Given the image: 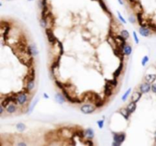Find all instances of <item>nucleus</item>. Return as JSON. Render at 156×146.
<instances>
[{
  "label": "nucleus",
  "mask_w": 156,
  "mask_h": 146,
  "mask_svg": "<svg viewBox=\"0 0 156 146\" xmlns=\"http://www.w3.org/2000/svg\"><path fill=\"white\" fill-rule=\"evenodd\" d=\"M44 97H45L46 99H48V98H49V95H47L46 93H44Z\"/></svg>",
  "instance_id": "72a5a7b5"
},
{
  "label": "nucleus",
  "mask_w": 156,
  "mask_h": 146,
  "mask_svg": "<svg viewBox=\"0 0 156 146\" xmlns=\"http://www.w3.org/2000/svg\"><path fill=\"white\" fill-rule=\"evenodd\" d=\"M129 1H130V3H132V4H134L136 2V0H129Z\"/></svg>",
  "instance_id": "f704fd0d"
},
{
  "label": "nucleus",
  "mask_w": 156,
  "mask_h": 146,
  "mask_svg": "<svg viewBox=\"0 0 156 146\" xmlns=\"http://www.w3.org/2000/svg\"><path fill=\"white\" fill-rule=\"evenodd\" d=\"M113 86L107 81H106L105 86H104V95L107 97H109L113 94Z\"/></svg>",
  "instance_id": "423d86ee"
},
{
  "label": "nucleus",
  "mask_w": 156,
  "mask_h": 146,
  "mask_svg": "<svg viewBox=\"0 0 156 146\" xmlns=\"http://www.w3.org/2000/svg\"><path fill=\"white\" fill-rule=\"evenodd\" d=\"M136 107H137V106H136V103L131 101V102L127 106V108L128 111H129V112L130 113V114H131V113H134V112L136 111Z\"/></svg>",
  "instance_id": "2eb2a0df"
},
{
  "label": "nucleus",
  "mask_w": 156,
  "mask_h": 146,
  "mask_svg": "<svg viewBox=\"0 0 156 146\" xmlns=\"http://www.w3.org/2000/svg\"><path fill=\"white\" fill-rule=\"evenodd\" d=\"M34 80H30L27 82V85H26V91H30L34 89Z\"/></svg>",
  "instance_id": "6ab92c4d"
},
{
  "label": "nucleus",
  "mask_w": 156,
  "mask_h": 146,
  "mask_svg": "<svg viewBox=\"0 0 156 146\" xmlns=\"http://www.w3.org/2000/svg\"><path fill=\"white\" fill-rule=\"evenodd\" d=\"M151 84L148 82H144L139 86V91L142 94H147L151 91Z\"/></svg>",
  "instance_id": "39448f33"
},
{
  "label": "nucleus",
  "mask_w": 156,
  "mask_h": 146,
  "mask_svg": "<svg viewBox=\"0 0 156 146\" xmlns=\"http://www.w3.org/2000/svg\"><path fill=\"white\" fill-rule=\"evenodd\" d=\"M133 10L136 12V14L138 13H142V7L141 6V4L139 2H136L133 4Z\"/></svg>",
  "instance_id": "dca6fc26"
},
{
  "label": "nucleus",
  "mask_w": 156,
  "mask_h": 146,
  "mask_svg": "<svg viewBox=\"0 0 156 146\" xmlns=\"http://www.w3.org/2000/svg\"><path fill=\"white\" fill-rule=\"evenodd\" d=\"M123 68V63H120V66H119L118 69L114 72V73H113V78H117L120 75V74L122 73Z\"/></svg>",
  "instance_id": "a211bd4d"
},
{
  "label": "nucleus",
  "mask_w": 156,
  "mask_h": 146,
  "mask_svg": "<svg viewBox=\"0 0 156 146\" xmlns=\"http://www.w3.org/2000/svg\"><path fill=\"white\" fill-rule=\"evenodd\" d=\"M139 32L140 34V35H142V37H148L150 34H151V32H150V29L144 25V26H141L139 27Z\"/></svg>",
  "instance_id": "0eeeda50"
},
{
  "label": "nucleus",
  "mask_w": 156,
  "mask_h": 146,
  "mask_svg": "<svg viewBox=\"0 0 156 146\" xmlns=\"http://www.w3.org/2000/svg\"><path fill=\"white\" fill-rule=\"evenodd\" d=\"M118 112H119V113H120V115H122V116L124 117V119H125L126 120H129L130 116V113L128 111V110H127V107H126V108H124V107L120 108Z\"/></svg>",
  "instance_id": "f8f14e48"
},
{
  "label": "nucleus",
  "mask_w": 156,
  "mask_h": 146,
  "mask_svg": "<svg viewBox=\"0 0 156 146\" xmlns=\"http://www.w3.org/2000/svg\"><path fill=\"white\" fill-rule=\"evenodd\" d=\"M16 129H17L18 131H20V132H23V131L25 130L26 126H25L24 123H18V124L16 125Z\"/></svg>",
  "instance_id": "4be33fe9"
},
{
  "label": "nucleus",
  "mask_w": 156,
  "mask_h": 146,
  "mask_svg": "<svg viewBox=\"0 0 156 146\" xmlns=\"http://www.w3.org/2000/svg\"><path fill=\"white\" fill-rule=\"evenodd\" d=\"M148 60H149L148 56H144V57L142 58V66H145L146 65V63L148 62Z\"/></svg>",
  "instance_id": "a878e982"
},
{
  "label": "nucleus",
  "mask_w": 156,
  "mask_h": 146,
  "mask_svg": "<svg viewBox=\"0 0 156 146\" xmlns=\"http://www.w3.org/2000/svg\"><path fill=\"white\" fill-rule=\"evenodd\" d=\"M145 81L150 84H153L156 81V75L155 74H148L145 76Z\"/></svg>",
  "instance_id": "4468645a"
},
{
  "label": "nucleus",
  "mask_w": 156,
  "mask_h": 146,
  "mask_svg": "<svg viewBox=\"0 0 156 146\" xmlns=\"http://www.w3.org/2000/svg\"><path fill=\"white\" fill-rule=\"evenodd\" d=\"M133 38H134L135 43H136V44H138V43H139V37H138V36H137L136 32V31H133Z\"/></svg>",
  "instance_id": "bb28decb"
},
{
  "label": "nucleus",
  "mask_w": 156,
  "mask_h": 146,
  "mask_svg": "<svg viewBox=\"0 0 156 146\" xmlns=\"http://www.w3.org/2000/svg\"><path fill=\"white\" fill-rule=\"evenodd\" d=\"M98 3H99V4H100V6H101V7L102 8V9L106 12V13H110L109 12V10H108V9H107V6L105 5V3H104V1L103 0H98Z\"/></svg>",
  "instance_id": "aec40b11"
},
{
  "label": "nucleus",
  "mask_w": 156,
  "mask_h": 146,
  "mask_svg": "<svg viewBox=\"0 0 156 146\" xmlns=\"http://www.w3.org/2000/svg\"><path fill=\"white\" fill-rule=\"evenodd\" d=\"M123 53L125 56H130L131 53H132V51H133V49H132V46L129 44H127L124 48H123Z\"/></svg>",
  "instance_id": "f3484780"
},
{
  "label": "nucleus",
  "mask_w": 156,
  "mask_h": 146,
  "mask_svg": "<svg viewBox=\"0 0 156 146\" xmlns=\"http://www.w3.org/2000/svg\"><path fill=\"white\" fill-rule=\"evenodd\" d=\"M142 93H141L140 91H134L131 96V101L137 103L142 97Z\"/></svg>",
  "instance_id": "9d476101"
},
{
  "label": "nucleus",
  "mask_w": 156,
  "mask_h": 146,
  "mask_svg": "<svg viewBox=\"0 0 156 146\" xmlns=\"http://www.w3.org/2000/svg\"><path fill=\"white\" fill-rule=\"evenodd\" d=\"M27 100H28V97H27L26 91H22V92H20L19 94H17L16 101L18 104L23 106L27 102Z\"/></svg>",
  "instance_id": "f03ea898"
},
{
  "label": "nucleus",
  "mask_w": 156,
  "mask_h": 146,
  "mask_svg": "<svg viewBox=\"0 0 156 146\" xmlns=\"http://www.w3.org/2000/svg\"><path fill=\"white\" fill-rule=\"evenodd\" d=\"M117 15H118V18H119V19L120 20V21L123 23V24H126L127 23V21H126V20L123 18V17L121 15V14L119 12H117Z\"/></svg>",
  "instance_id": "c85d7f7f"
},
{
  "label": "nucleus",
  "mask_w": 156,
  "mask_h": 146,
  "mask_svg": "<svg viewBox=\"0 0 156 146\" xmlns=\"http://www.w3.org/2000/svg\"><path fill=\"white\" fill-rule=\"evenodd\" d=\"M6 111L9 113V114H12L14 113H15L17 111V107L16 105L15 104V103H11L9 104L6 107Z\"/></svg>",
  "instance_id": "9b49d317"
},
{
  "label": "nucleus",
  "mask_w": 156,
  "mask_h": 146,
  "mask_svg": "<svg viewBox=\"0 0 156 146\" xmlns=\"http://www.w3.org/2000/svg\"><path fill=\"white\" fill-rule=\"evenodd\" d=\"M84 135L86 139H93L95 137V132L92 129L88 128L84 131Z\"/></svg>",
  "instance_id": "6e6552de"
},
{
  "label": "nucleus",
  "mask_w": 156,
  "mask_h": 146,
  "mask_svg": "<svg viewBox=\"0 0 156 146\" xmlns=\"http://www.w3.org/2000/svg\"><path fill=\"white\" fill-rule=\"evenodd\" d=\"M55 100L59 104H63L65 103L66 101V97L63 94H61L60 93H57L56 95H55Z\"/></svg>",
  "instance_id": "ddd939ff"
},
{
  "label": "nucleus",
  "mask_w": 156,
  "mask_h": 146,
  "mask_svg": "<svg viewBox=\"0 0 156 146\" xmlns=\"http://www.w3.org/2000/svg\"><path fill=\"white\" fill-rule=\"evenodd\" d=\"M106 81L109 82L113 87H116V86H117V84H118V81H117V79H116V78H113V79H112V80H106Z\"/></svg>",
  "instance_id": "5701e85b"
},
{
  "label": "nucleus",
  "mask_w": 156,
  "mask_h": 146,
  "mask_svg": "<svg viewBox=\"0 0 156 146\" xmlns=\"http://www.w3.org/2000/svg\"><path fill=\"white\" fill-rule=\"evenodd\" d=\"M136 17H137V21L139 24V25L142 26L143 25V18H142V13H138L136 14Z\"/></svg>",
  "instance_id": "b1692460"
},
{
  "label": "nucleus",
  "mask_w": 156,
  "mask_h": 146,
  "mask_svg": "<svg viewBox=\"0 0 156 146\" xmlns=\"http://www.w3.org/2000/svg\"><path fill=\"white\" fill-rule=\"evenodd\" d=\"M118 3H120V5H121V6H123V3L122 0H118Z\"/></svg>",
  "instance_id": "c9c22d12"
},
{
  "label": "nucleus",
  "mask_w": 156,
  "mask_h": 146,
  "mask_svg": "<svg viewBox=\"0 0 156 146\" xmlns=\"http://www.w3.org/2000/svg\"><path fill=\"white\" fill-rule=\"evenodd\" d=\"M131 91H132V88L131 87H130L125 93H124V94L122 96V101H127V99L128 98V97H129V95H130V92H131Z\"/></svg>",
  "instance_id": "412c9836"
},
{
  "label": "nucleus",
  "mask_w": 156,
  "mask_h": 146,
  "mask_svg": "<svg viewBox=\"0 0 156 146\" xmlns=\"http://www.w3.org/2000/svg\"><path fill=\"white\" fill-rule=\"evenodd\" d=\"M96 110V107L95 105H92V104H85L83 106L81 107L80 110L82 113L84 114H91L92 113H94Z\"/></svg>",
  "instance_id": "7ed1b4c3"
},
{
  "label": "nucleus",
  "mask_w": 156,
  "mask_h": 146,
  "mask_svg": "<svg viewBox=\"0 0 156 146\" xmlns=\"http://www.w3.org/2000/svg\"><path fill=\"white\" fill-rule=\"evenodd\" d=\"M120 35L126 40L129 39V37H130V33L127 30H122L120 31Z\"/></svg>",
  "instance_id": "393cba45"
},
{
  "label": "nucleus",
  "mask_w": 156,
  "mask_h": 146,
  "mask_svg": "<svg viewBox=\"0 0 156 146\" xmlns=\"http://www.w3.org/2000/svg\"><path fill=\"white\" fill-rule=\"evenodd\" d=\"M129 21H130V23H132V24H134L136 21V19L134 18V16H133V15H131L130 18H129Z\"/></svg>",
  "instance_id": "7c9ffc66"
},
{
  "label": "nucleus",
  "mask_w": 156,
  "mask_h": 146,
  "mask_svg": "<svg viewBox=\"0 0 156 146\" xmlns=\"http://www.w3.org/2000/svg\"><path fill=\"white\" fill-rule=\"evenodd\" d=\"M18 146H20V145L25 146V145H27V144H26V143H24V142H21V143H18Z\"/></svg>",
  "instance_id": "473e14b6"
},
{
  "label": "nucleus",
  "mask_w": 156,
  "mask_h": 146,
  "mask_svg": "<svg viewBox=\"0 0 156 146\" xmlns=\"http://www.w3.org/2000/svg\"><path fill=\"white\" fill-rule=\"evenodd\" d=\"M28 1H32V0H28Z\"/></svg>",
  "instance_id": "e433bc0d"
},
{
  "label": "nucleus",
  "mask_w": 156,
  "mask_h": 146,
  "mask_svg": "<svg viewBox=\"0 0 156 146\" xmlns=\"http://www.w3.org/2000/svg\"><path fill=\"white\" fill-rule=\"evenodd\" d=\"M113 142L112 145L113 146H120L126 139V133L125 132H113Z\"/></svg>",
  "instance_id": "f257e3e1"
},
{
  "label": "nucleus",
  "mask_w": 156,
  "mask_h": 146,
  "mask_svg": "<svg viewBox=\"0 0 156 146\" xmlns=\"http://www.w3.org/2000/svg\"><path fill=\"white\" fill-rule=\"evenodd\" d=\"M27 53H29V55L30 56H37L38 54V50L34 44H31L30 46H29L27 49Z\"/></svg>",
  "instance_id": "1a4fd4ad"
},
{
  "label": "nucleus",
  "mask_w": 156,
  "mask_h": 146,
  "mask_svg": "<svg viewBox=\"0 0 156 146\" xmlns=\"http://www.w3.org/2000/svg\"><path fill=\"white\" fill-rule=\"evenodd\" d=\"M151 91L153 93L156 94V84L153 83V84H151Z\"/></svg>",
  "instance_id": "2f4dec72"
},
{
  "label": "nucleus",
  "mask_w": 156,
  "mask_h": 146,
  "mask_svg": "<svg viewBox=\"0 0 156 146\" xmlns=\"http://www.w3.org/2000/svg\"><path fill=\"white\" fill-rule=\"evenodd\" d=\"M37 101H38V100H35V101L32 103V104H31V106H30V109H29V112H31V111L33 110V109L34 108V107H35V105L37 104Z\"/></svg>",
  "instance_id": "c756f323"
},
{
  "label": "nucleus",
  "mask_w": 156,
  "mask_h": 146,
  "mask_svg": "<svg viewBox=\"0 0 156 146\" xmlns=\"http://www.w3.org/2000/svg\"><path fill=\"white\" fill-rule=\"evenodd\" d=\"M97 124L98 126V127L101 129L103 127H104V120H98L97 122Z\"/></svg>",
  "instance_id": "cd10ccee"
},
{
  "label": "nucleus",
  "mask_w": 156,
  "mask_h": 146,
  "mask_svg": "<svg viewBox=\"0 0 156 146\" xmlns=\"http://www.w3.org/2000/svg\"><path fill=\"white\" fill-rule=\"evenodd\" d=\"M46 34H47V39H48V41L50 42V43L51 45H54L56 43V38L55 37L51 28H46Z\"/></svg>",
  "instance_id": "20e7f679"
}]
</instances>
